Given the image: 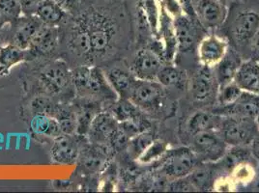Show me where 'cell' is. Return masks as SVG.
<instances>
[{"label":"cell","mask_w":259,"mask_h":193,"mask_svg":"<svg viewBox=\"0 0 259 193\" xmlns=\"http://www.w3.org/2000/svg\"><path fill=\"white\" fill-rule=\"evenodd\" d=\"M72 85L76 95L81 98H101L108 101L116 100V93L98 67L81 66L71 72Z\"/></svg>","instance_id":"cell-1"},{"label":"cell","mask_w":259,"mask_h":193,"mask_svg":"<svg viewBox=\"0 0 259 193\" xmlns=\"http://www.w3.org/2000/svg\"><path fill=\"white\" fill-rule=\"evenodd\" d=\"M44 23L36 15L23 16L6 22L0 30V41L28 50L31 40Z\"/></svg>","instance_id":"cell-2"},{"label":"cell","mask_w":259,"mask_h":193,"mask_svg":"<svg viewBox=\"0 0 259 193\" xmlns=\"http://www.w3.org/2000/svg\"><path fill=\"white\" fill-rule=\"evenodd\" d=\"M218 131L227 144L243 146L250 144L257 137L258 124L250 117L227 116L222 120Z\"/></svg>","instance_id":"cell-3"},{"label":"cell","mask_w":259,"mask_h":193,"mask_svg":"<svg viewBox=\"0 0 259 193\" xmlns=\"http://www.w3.org/2000/svg\"><path fill=\"white\" fill-rule=\"evenodd\" d=\"M227 146L218 130H206L194 135V152L197 158L205 161L221 160L227 152Z\"/></svg>","instance_id":"cell-4"},{"label":"cell","mask_w":259,"mask_h":193,"mask_svg":"<svg viewBox=\"0 0 259 193\" xmlns=\"http://www.w3.org/2000/svg\"><path fill=\"white\" fill-rule=\"evenodd\" d=\"M39 79L45 91L51 95L60 94L72 84L71 72L61 60H55L45 66Z\"/></svg>","instance_id":"cell-5"},{"label":"cell","mask_w":259,"mask_h":193,"mask_svg":"<svg viewBox=\"0 0 259 193\" xmlns=\"http://www.w3.org/2000/svg\"><path fill=\"white\" fill-rule=\"evenodd\" d=\"M163 96L162 85L160 82L137 78L130 101L139 108L144 110H156L161 107Z\"/></svg>","instance_id":"cell-6"},{"label":"cell","mask_w":259,"mask_h":193,"mask_svg":"<svg viewBox=\"0 0 259 193\" xmlns=\"http://www.w3.org/2000/svg\"><path fill=\"white\" fill-rule=\"evenodd\" d=\"M198 158L194 151L181 148L168 154L162 165V171L168 177L182 179L196 168Z\"/></svg>","instance_id":"cell-7"},{"label":"cell","mask_w":259,"mask_h":193,"mask_svg":"<svg viewBox=\"0 0 259 193\" xmlns=\"http://www.w3.org/2000/svg\"><path fill=\"white\" fill-rule=\"evenodd\" d=\"M259 29V14L253 11L240 12L231 25L232 39L238 45L251 43Z\"/></svg>","instance_id":"cell-8"},{"label":"cell","mask_w":259,"mask_h":193,"mask_svg":"<svg viewBox=\"0 0 259 193\" xmlns=\"http://www.w3.org/2000/svg\"><path fill=\"white\" fill-rule=\"evenodd\" d=\"M118 129L119 122L110 112H101L92 121L87 136L94 144L107 145L117 133Z\"/></svg>","instance_id":"cell-9"},{"label":"cell","mask_w":259,"mask_h":193,"mask_svg":"<svg viewBox=\"0 0 259 193\" xmlns=\"http://www.w3.org/2000/svg\"><path fill=\"white\" fill-rule=\"evenodd\" d=\"M162 67L159 55L152 50L144 49L136 55L132 64V74L138 79L156 80Z\"/></svg>","instance_id":"cell-10"},{"label":"cell","mask_w":259,"mask_h":193,"mask_svg":"<svg viewBox=\"0 0 259 193\" xmlns=\"http://www.w3.org/2000/svg\"><path fill=\"white\" fill-rule=\"evenodd\" d=\"M194 15L206 27H218L226 18V9L220 0H192Z\"/></svg>","instance_id":"cell-11"},{"label":"cell","mask_w":259,"mask_h":193,"mask_svg":"<svg viewBox=\"0 0 259 193\" xmlns=\"http://www.w3.org/2000/svg\"><path fill=\"white\" fill-rule=\"evenodd\" d=\"M76 134H61L54 138L51 155L54 162L72 164L76 162L79 154V142Z\"/></svg>","instance_id":"cell-12"},{"label":"cell","mask_w":259,"mask_h":193,"mask_svg":"<svg viewBox=\"0 0 259 193\" xmlns=\"http://www.w3.org/2000/svg\"><path fill=\"white\" fill-rule=\"evenodd\" d=\"M58 42V28L43 24L34 35L28 51L32 55L52 54L56 50Z\"/></svg>","instance_id":"cell-13"},{"label":"cell","mask_w":259,"mask_h":193,"mask_svg":"<svg viewBox=\"0 0 259 193\" xmlns=\"http://www.w3.org/2000/svg\"><path fill=\"white\" fill-rule=\"evenodd\" d=\"M216 75H214L208 66L201 68L195 75L192 84V94L197 102H209L215 94L218 86Z\"/></svg>","instance_id":"cell-14"},{"label":"cell","mask_w":259,"mask_h":193,"mask_svg":"<svg viewBox=\"0 0 259 193\" xmlns=\"http://www.w3.org/2000/svg\"><path fill=\"white\" fill-rule=\"evenodd\" d=\"M234 83L242 91L259 95V61L252 59L241 63L234 76Z\"/></svg>","instance_id":"cell-15"},{"label":"cell","mask_w":259,"mask_h":193,"mask_svg":"<svg viewBox=\"0 0 259 193\" xmlns=\"http://www.w3.org/2000/svg\"><path fill=\"white\" fill-rule=\"evenodd\" d=\"M227 116L256 118L259 115V95L243 92L232 105L224 108Z\"/></svg>","instance_id":"cell-16"},{"label":"cell","mask_w":259,"mask_h":193,"mask_svg":"<svg viewBox=\"0 0 259 193\" xmlns=\"http://www.w3.org/2000/svg\"><path fill=\"white\" fill-rule=\"evenodd\" d=\"M105 75L112 89L120 99L130 100L137 77L120 68H112L108 70Z\"/></svg>","instance_id":"cell-17"},{"label":"cell","mask_w":259,"mask_h":193,"mask_svg":"<svg viewBox=\"0 0 259 193\" xmlns=\"http://www.w3.org/2000/svg\"><path fill=\"white\" fill-rule=\"evenodd\" d=\"M88 31L93 54H105L108 51L112 39V30L108 22L99 17V20L93 22V25L88 28Z\"/></svg>","instance_id":"cell-18"},{"label":"cell","mask_w":259,"mask_h":193,"mask_svg":"<svg viewBox=\"0 0 259 193\" xmlns=\"http://www.w3.org/2000/svg\"><path fill=\"white\" fill-rule=\"evenodd\" d=\"M199 57L204 66L218 64L227 54V44L221 39L211 36L204 39L199 45Z\"/></svg>","instance_id":"cell-19"},{"label":"cell","mask_w":259,"mask_h":193,"mask_svg":"<svg viewBox=\"0 0 259 193\" xmlns=\"http://www.w3.org/2000/svg\"><path fill=\"white\" fill-rule=\"evenodd\" d=\"M83 102L79 104L76 108V135L78 136H87L92 121L99 114V108L97 104L94 103L93 100L88 98H82Z\"/></svg>","instance_id":"cell-20"},{"label":"cell","mask_w":259,"mask_h":193,"mask_svg":"<svg viewBox=\"0 0 259 193\" xmlns=\"http://www.w3.org/2000/svg\"><path fill=\"white\" fill-rule=\"evenodd\" d=\"M36 16L49 26L58 27L64 22L67 11L54 0H42L36 12Z\"/></svg>","instance_id":"cell-21"},{"label":"cell","mask_w":259,"mask_h":193,"mask_svg":"<svg viewBox=\"0 0 259 193\" xmlns=\"http://www.w3.org/2000/svg\"><path fill=\"white\" fill-rule=\"evenodd\" d=\"M241 62L239 56L233 52H228L225 54L224 58L219 62L217 67L216 78L219 85L224 87L234 79L238 68Z\"/></svg>","instance_id":"cell-22"},{"label":"cell","mask_w":259,"mask_h":193,"mask_svg":"<svg viewBox=\"0 0 259 193\" xmlns=\"http://www.w3.org/2000/svg\"><path fill=\"white\" fill-rule=\"evenodd\" d=\"M176 40L181 52H188L195 43L196 34L192 22L184 16H179L175 22Z\"/></svg>","instance_id":"cell-23"},{"label":"cell","mask_w":259,"mask_h":193,"mask_svg":"<svg viewBox=\"0 0 259 193\" xmlns=\"http://www.w3.org/2000/svg\"><path fill=\"white\" fill-rule=\"evenodd\" d=\"M70 45L75 54L79 56L92 55V45L88 27L85 23H77L71 33Z\"/></svg>","instance_id":"cell-24"},{"label":"cell","mask_w":259,"mask_h":193,"mask_svg":"<svg viewBox=\"0 0 259 193\" xmlns=\"http://www.w3.org/2000/svg\"><path fill=\"white\" fill-rule=\"evenodd\" d=\"M31 129L35 134L55 138L62 134L56 119L46 114H35L31 120Z\"/></svg>","instance_id":"cell-25"},{"label":"cell","mask_w":259,"mask_h":193,"mask_svg":"<svg viewBox=\"0 0 259 193\" xmlns=\"http://www.w3.org/2000/svg\"><path fill=\"white\" fill-rule=\"evenodd\" d=\"M223 117L208 112H197L189 122V130L196 134L206 130H218L220 129Z\"/></svg>","instance_id":"cell-26"},{"label":"cell","mask_w":259,"mask_h":193,"mask_svg":"<svg viewBox=\"0 0 259 193\" xmlns=\"http://www.w3.org/2000/svg\"><path fill=\"white\" fill-rule=\"evenodd\" d=\"M30 54L28 50H22L13 44H5L0 47V73L8 72L14 65L25 60Z\"/></svg>","instance_id":"cell-27"},{"label":"cell","mask_w":259,"mask_h":193,"mask_svg":"<svg viewBox=\"0 0 259 193\" xmlns=\"http://www.w3.org/2000/svg\"><path fill=\"white\" fill-rule=\"evenodd\" d=\"M118 122H124L129 120L141 117V110L130 100L120 99L118 102L113 104L110 112Z\"/></svg>","instance_id":"cell-28"},{"label":"cell","mask_w":259,"mask_h":193,"mask_svg":"<svg viewBox=\"0 0 259 193\" xmlns=\"http://www.w3.org/2000/svg\"><path fill=\"white\" fill-rule=\"evenodd\" d=\"M54 118L57 120L62 134H76V117L74 109L60 106Z\"/></svg>","instance_id":"cell-29"},{"label":"cell","mask_w":259,"mask_h":193,"mask_svg":"<svg viewBox=\"0 0 259 193\" xmlns=\"http://www.w3.org/2000/svg\"><path fill=\"white\" fill-rule=\"evenodd\" d=\"M157 80L162 86H181L185 83V73L174 67H162Z\"/></svg>","instance_id":"cell-30"},{"label":"cell","mask_w":259,"mask_h":193,"mask_svg":"<svg viewBox=\"0 0 259 193\" xmlns=\"http://www.w3.org/2000/svg\"><path fill=\"white\" fill-rule=\"evenodd\" d=\"M30 107L35 114H46L54 117L60 105L56 104L52 98L49 96H38L32 100Z\"/></svg>","instance_id":"cell-31"},{"label":"cell","mask_w":259,"mask_h":193,"mask_svg":"<svg viewBox=\"0 0 259 193\" xmlns=\"http://www.w3.org/2000/svg\"><path fill=\"white\" fill-rule=\"evenodd\" d=\"M189 180L195 188L206 190L212 184V173L208 168H195L189 175Z\"/></svg>","instance_id":"cell-32"},{"label":"cell","mask_w":259,"mask_h":193,"mask_svg":"<svg viewBox=\"0 0 259 193\" xmlns=\"http://www.w3.org/2000/svg\"><path fill=\"white\" fill-rule=\"evenodd\" d=\"M0 13L7 22L18 19L22 15L20 0H0Z\"/></svg>","instance_id":"cell-33"},{"label":"cell","mask_w":259,"mask_h":193,"mask_svg":"<svg viewBox=\"0 0 259 193\" xmlns=\"http://www.w3.org/2000/svg\"><path fill=\"white\" fill-rule=\"evenodd\" d=\"M153 137L148 132H143L136 135V138L133 140L130 144L131 153L135 158L141 157L143 152L146 150L153 142Z\"/></svg>","instance_id":"cell-34"},{"label":"cell","mask_w":259,"mask_h":193,"mask_svg":"<svg viewBox=\"0 0 259 193\" xmlns=\"http://www.w3.org/2000/svg\"><path fill=\"white\" fill-rule=\"evenodd\" d=\"M242 93L243 91L235 83H228L227 85L222 87L220 95L222 106L227 107L232 105L234 102H236V100L241 96Z\"/></svg>","instance_id":"cell-35"},{"label":"cell","mask_w":259,"mask_h":193,"mask_svg":"<svg viewBox=\"0 0 259 193\" xmlns=\"http://www.w3.org/2000/svg\"><path fill=\"white\" fill-rule=\"evenodd\" d=\"M164 144L161 141H153L151 145L143 152V154L141 156V161L143 162H148L157 157L161 156L162 152L164 151Z\"/></svg>","instance_id":"cell-36"},{"label":"cell","mask_w":259,"mask_h":193,"mask_svg":"<svg viewBox=\"0 0 259 193\" xmlns=\"http://www.w3.org/2000/svg\"><path fill=\"white\" fill-rule=\"evenodd\" d=\"M22 5V13L23 16L36 15L38 6L42 0H20Z\"/></svg>","instance_id":"cell-37"},{"label":"cell","mask_w":259,"mask_h":193,"mask_svg":"<svg viewBox=\"0 0 259 193\" xmlns=\"http://www.w3.org/2000/svg\"><path fill=\"white\" fill-rule=\"evenodd\" d=\"M67 12H72L78 6V0H54Z\"/></svg>","instance_id":"cell-38"},{"label":"cell","mask_w":259,"mask_h":193,"mask_svg":"<svg viewBox=\"0 0 259 193\" xmlns=\"http://www.w3.org/2000/svg\"><path fill=\"white\" fill-rule=\"evenodd\" d=\"M251 43H252V53L259 58V29Z\"/></svg>","instance_id":"cell-39"},{"label":"cell","mask_w":259,"mask_h":193,"mask_svg":"<svg viewBox=\"0 0 259 193\" xmlns=\"http://www.w3.org/2000/svg\"><path fill=\"white\" fill-rule=\"evenodd\" d=\"M6 22H8L5 20V18H4V17L1 15V13H0V30H1V29H2V27L5 25V23H6Z\"/></svg>","instance_id":"cell-40"},{"label":"cell","mask_w":259,"mask_h":193,"mask_svg":"<svg viewBox=\"0 0 259 193\" xmlns=\"http://www.w3.org/2000/svg\"><path fill=\"white\" fill-rule=\"evenodd\" d=\"M253 142H255V145H256V148H257V150L259 151V134L257 135V137L255 138V140L253 141Z\"/></svg>","instance_id":"cell-41"},{"label":"cell","mask_w":259,"mask_h":193,"mask_svg":"<svg viewBox=\"0 0 259 193\" xmlns=\"http://www.w3.org/2000/svg\"><path fill=\"white\" fill-rule=\"evenodd\" d=\"M256 122H257V124H258L259 126V115L257 116V117H256Z\"/></svg>","instance_id":"cell-42"}]
</instances>
